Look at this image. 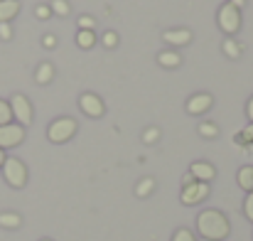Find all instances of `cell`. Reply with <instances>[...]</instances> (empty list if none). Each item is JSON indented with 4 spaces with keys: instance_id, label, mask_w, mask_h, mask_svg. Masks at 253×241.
<instances>
[{
    "instance_id": "1",
    "label": "cell",
    "mask_w": 253,
    "mask_h": 241,
    "mask_svg": "<svg viewBox=\"0 0 253 241\" xmlns=\"http://www.w3.org/2000/svg\"><path fill=\"white\" fill-rule=\"evenodd\" d=\"M197 232L207 241H224L231 234V224L219 209H204L197 217Z\"/></svg>"
},
{
    "instance_id": "2",
    "label": "cell",
    "mask_w": 253,
    "mask_h": 241,
    "mask_svg": "<svg viewBox=\"0 0 253 241\" xmlns=\"http://www.w3.org/2000/svg\"><path fill=\"white\" fill-rule=\"evenodd\" d=\"M0 170H2V177H5V182H7L10 187L22 190V187L27 185V167H25L22 160H17V158H5Z\"/></svg>"
},
{
    "instance_id": "3",
    "label": "cell",
    "mask_w": 253,
    "mask_h": 241,
    "mask_svg": "<svg viewBox=\"0 0 253 241\" xmlns=\"http://www.w3.org/2000/svg\"><path fill=\"white\" fill-rule=\"evenodd\" d=\"M77 128H79V126H77L74 118H57V121L49 123V128H47V138H49L52 143H67L69 138H74Z\"/></svg>"
},
{
    "instance_id": "4",
    "label": "cell",
    "mask_w": 253,
    "mask_h": 241,
    "mask_svg": "<svg viewBox=\"0 0 253 241\" xmlns=\"http://www.w3.org/2000/svg\"><path fill=\"white\" fill-rule=\"evenodd\" d=\"M216 20H219V27H221L226 35H236L239 27H241V12H239L234 5H229V2H224V5L219 7Z\"/></svg>"
},
{
    "instance_id": "5",
    "label": "cell",
    "mask_w": 253,
    "mask_h": 241,
    "mask_svg": "<svg viewBox=\"0 0 253 241\" xmlns=\"http://www.w3.org/2000/svg\"><path fill=\"white\" fill-rule=\"evenodd\" d=\"M7 103H10V108H12V118H15L22 128L32 123V103H30V98H27L25 94H15Z\"/></svg>"
},
{
    "instance_id": "6",
    "label": "cell",
    "mask_w": 253,
    "mask_h": 241,
    "mask_svg": "<svg viewBox=\"0 0 253 241\" xmlns=\"http://www.w3.org/2000/svg\"><path fill=\"white\" fill-rule=\"evenodd\" d=\"M25 141V128L20 123H7V126H0V150H7V148H15Z\"/></svg>"
},
{
    "instance_id": "7",
    "label": "cell",
    "mask_w": 253,
    "mask_h": 241,
    "mask_svg": "<svg viewBox=\"0 0 253 241\" xmlns=\"http://www.w3.org/2000/svg\"><path fill=\"white\" fill-rule=\"evenodd\" d=\"M207 194H209V185L207 182H192V185L182 187V204H187V207L199 204V202L207 199Z\"/></svg>"
},
{
    "instance_id": "8",
    "label": "cell",
    "mask_w": 253,
    "mask_h": 241,
    "mask_svg": "<svg viewBox=\"0 0 253 241\" xmlns=\"http://www.w3.org/2000/svg\"><path fill=\"white\" fill-rule=\"evenodd\" d=\"M79 108L84 111L88 118H101L103 116V101L96 96V94H82V98H79Z\"/></svg>"
},
{
    "instance_id": "9",
    "label": "cell",
    "mask_w": 253,
    "mask_h": 241,
    "mask_svg": "<svg viewBox=\"0 0 253 241\" xmlns=\"http://www.w3.org/2000/svg\"><path fill=\"white\" fill-rule=\"evenodd\" d=\"M189 172H192V177H194L197 182H207V185H209V182L216 177V170H214V165H211V162H204V160L192 162Z\"/></svg>"
},
{
    "instance_id": "10",
    "label": "cell",
    "mask_w": 253,
    "mask_h": 241,
    "mask_svg": "<svg viewBox=\"0 0 253 241\" xmlns=\"http://www.w3.org/2000/svg\"><path fill=\"white\" fill-rule=\"evenodd\" d=\"M211 96L209 94H194L189 101H187V111L192 113V116H202V113H207L209 108H211Z\"/></svg>"
},
{
    "instance_id": "11",
    "label": "cell",
    "mask_w": 253,
    "mask_h": 241,
    "mask_svg": "<svg viewBox=\"0 0 253 241\" xmlns=\"http://www.w3.org/2000/svg\"><path fill=\"white\" fill-rule=\"evenodd\" d=\"M163 40H165L168 45L182 47V45L192 42V30H165V32H163Z\"/></svg>"
},
{
    "instance_id": "12",
    "label": "cell",
    "mask_w": 253,
    "mask_h": 241,
    "mask_svg": "<svg viewBox=\"0 0 253 241\" xmlns=\"http://www.w3.org/2000/svg\"><path fill=\"white\" fill-rule=\"evenodd\" d=\"M158 64L165 67V69H177V67L182 64V57H179L174 49H165V52L158 54Z\"/></svg>"
},
{
    "instance_id": "13",
    "label": "cell",
    "mask_w": 253,
    "mask_h": 241,
    "mask_svg": "<svg viewBox=\"0 0 253 241\" xmlns=\"http://www.w3.org/2000/svg\"><path fill=\"white\" fill-rule=\"evenodd\" d=\"M17 12H20L17 0H0V22H10Z\"/></svg>"
},
{
    "instance_id": "14",
    "label": "cell",
    "mask_w": 253,
    "mask_h": 241,
    "mask_svg": "<svg viewBox=\"0 0 253 241\" xmlns=\"http://www.w3.org/2000/svg\"><path fill=\"white\" fill-rule=\"evenodd\" d=\"M236 180H239V187H241V190L253 192V165L241 167V170H239V175H236Z\"/></svg>"
},
{
    "instance_id": "15",
    "label": "cell",
    "mask_w": 253,
    "mask_h": 241,
    "mask_svg": "<svg viewBox=\"0 0 253 241\" xmlns=\"http://www.w3.org/2000/svg\"><path fill=\"white\" fill-rule=\"evenodd\" d=\"M52 79H54V67H52L49 62H42V64L35 69V81H37V84H49Z\"/></svg>"
},
{
    "instance_id": "16",
    "label": "cell",
    "mask_w": 253,
    "mask_h": 241,
    "mask_svg": "<svg viewBox=\"0 0 253 241\" xmlns=\"http://www.w3.org/2000/svg\"><path fill=\"white\" fill-rule=\"evenodd\" d=\"M22 217L17 212H0V227L2 229H20Z\"/></svg>"
},
{
    "instance_id": "17",
    "label": "cell",
    "mask_w": 253,
    "mask_h": 241,
    "mask_svg": "<svg viewBox=\"0 0 253 241\" xmlns=\"http://www.w3.org/2000/svg\"><path fill=\"white\" fill-rule=\"evenodd\" d=\"M77 45H79L82 49H91V47L96 45V32H93V30H79Z\"/></svg>"
},
{
    "instance_id": "18",
    "label": "cell",
    "mask_w": 253,
    "mask_h": 241,
    "mask_svg": "<svg viewBox=\"0 0 253 241\" xmlns=\"http://www.w3.org/2000/svg\"><path fill=\"white\" fill-rule=\"evenodd\" d=\"M221 49H224V54H226V57H231V59H239V57H241V45H239L236 40H231V37H226V40H224Z\"/></svg>"
},
{
    "instance_id": "19",
    "label": "cell",
    "mask_w": 253,
    "mask_h": 241,
    "mask_svg": "<svg viewBox=\"0 0 253 241\" xmlns=\"http://www.w3.org/2000/svg\"><path fill=\"white\" fill-rule=\"evenodd\" d=\"M153 190H155V180H153V177H143V180L138 182V187H135V194H138V197H148Z\"/></svg>"
},
{
    "instance_id": "20",
    "label": "cell",
    "mask_w": 253,
    "mask_h": 241,
    "mask_svg": "<svg viewBox=\"0 0 253 241\" xmlns=\"http://www.w3.org/2000/svg\"><path fill=\"white\" fill-rule=\"evenodd\" d=\"M49 7H52V15H59V17H67L69 15V2L67 0H52Z\"/></svg>"
},
{
    "instance_id": "21",
    "label": "cell",
    "mask_w": 253,
    "mask_h": 241,
    "mask_svg": "<svg viewBox=\"0 0 253 241\" xmlns=\"http://www.w3.org/2000/svg\"><path fill=\"white\" fill-rule=\"evenodd\" d=\"M7 123H12V108L7 101L0 98V126H7Z\"/></svg>"
},
{
    "instance_id": "22",
    "label": "cell",
    "mask_w": 253,
    "mask_h": 241,
    "mask_svg": "<svg viewBox=\"0 0 253 241\" xmlns=\"http://www.w3.org/2000/svg\"><path fill=\"white\" fill-rule=\"evenodd\" d=\"M199 136H204V138H216V136H219V128H216L214 123L204 121V123H199Z\"/></svg>"
},
{
    "instance_id": "23",
    "label": "cell",
    "mask_w": 253,
    "mask_h": 241,
    "mask_svg": "<svg viewBox=\"0 0 253 241\" xmlns=\"http://www.w3.org/2000/svg\"><path fill=\"white\" fill-rule=\"evenodd\" d=\"M236 143H241V145L253 143V123H249V126L244 128V133H239V136H236Z\"/></svg>"
},
{
    "instance_id": "24",
    "label": "cell",
    "mask_w": 253,
    "mask_h": 241,
    "mask_svg": "<svg viewBox=\"0 0 253 241\" xmlns=\"http://www.w3.org/2000/svg\"><path fill=\"white\" fill-rule=\"evenodd\" d=\"M35 17H37V20H49V17H52V7L44 5V2H40V5L35 7Z\"/></svg>"
},
{
    "instance_id": "25",
    "label": "cell",
    "mask_w": 253,
    "mask_h": 241,
    "mask_svg": "<svg viewBox=\"0 0 253 241\" xmlns=\"http://www.w3.org/2000/svg\"><path fill=\"white\" fill-rule=\"evenodd\" d=\"M116 45H118V35H116L113 30H108V32L103 35V47H106V49H113Z\"/></svg>"
},
{
    "instance_id": "26",
    "label": "cell",
    "mask_w": 253,
    "mask_h": 241,
    "mask_svg": "<svg viewBox=\"0 0 253 241\" xmlns=\"http://www.w3.org/2000/svg\"><path fill=\"white\" fill-rule=\"evenodd\" d=\"M79 30H96V20L91 15H82L79 17Z\"/></svg>"
},
{
    "instance_id": "27",
    "label": "cell",
    "mask_w": 253,
    "mask_h": 241,
    "mask_svg": "<svg viewBox=\"0 0 253 241\" xmlns=\"http://www.w3.org/2000/svg\"><path fill=\"white\" fill-rule=\"evenodd\" d=\"M244 214H246V219L253 222V192L246 194V202H244Z\"/></svg>"
},
{
    "instance_id": "28",
    "label": "cell",
    "mask_w": 253,
    "mask_h": 241,
    "mask_svg": "<svg viewBox=\"0 0 253 241\" xmlns=\"http://www.w3.org/2000/svg\"><path fill=\"white\" fill-rule=\"evenodd\" d=\"M172 241H197V239H194V234L189 229H177V234L172 237Z\"/></svg>"
},
{
    "instance_id": "29",
    "label": "cell",
    "mask_w": 253,
    "mask_h": 241,
    "mask_svg": "<svg viewBox=\"0 0 253 241\" xmlns=\"http://www.w3.org/2000/svg\"><path fill=\"white\" fill-rule=\"evenodd\" d=\"M158 138H160V131H158V128H148V131L143 133V141H145V143H155Z\"/></svg>"
},
{
    "instance_id": "30",
    "label": "cell",
    "mask_w": 253,
    "mask_h": 241,
    "mask_svg": "<svg viewBox=\"0 0 253 241\" xmlns=\"http://www.w3.org/2000/svg\"><path fill=\"white\" fill-rule=\"evenodd\" d=\"M0 40H12V27H10V22H0Z\"/></svg>"
},
{
    "instance_id": "31",
    "label": "cell",
    "mask_w": 253,
    "mask_h": 241,
    "mask_svg": "<svg viewBox=\"0 0 253 241\" xmlns=\"http://www.w3.org/2000/svg\"><path fill=\"white\" fill-rule=\"evenodd\" d=\"M42 45H44L47 49H54V47H57V37H54V35H44V37H42Z\"/></svg>"
},
{
    "instance_id": "32",
    "label": "cell",
    "mask_w": 253,
    "mask_h": 241,
    "mask_svg": "<svg viewBox=\"0 0 253 241\" xmlns=\"http://www.w3.org/2000/svg\"><path fill=\"white\" fill-rule=\"evenodd\" d=\"M192 182H197V180L192 177V172H187V175L182 177V187H187V185H192Z\"/></svg>"
},
{
    "instance_id": "33",
    "label": "cell",
    "mask_w": 253,
    "mask_h": 241,
    "mask_svg": "<svg viewBox=\"0 0 253 241\" xmlns=\"http://www.w3.org/2000/svg\"><path fill=\"white\" fill-rule=\"evenodd\" d=\"M246 113H249V121L253 123V96L249 98V106H246Z\"/></svg>"
},
{
    "instance_id": "34",
    "label": "cell",
    "mask_w": 253,
    "mask_h": 241,
    "mask_svg": "<svg viewBox=\"0 0 253 241\" xmlns=\"http://www.w3.org/2000/svg\"><path fill=\"white\" fill-rule=\"evenodd\" d=\"M244 2H246V0H229V5H234L236 10H241V7H244Z\"/></svg>"
},
{
    "instance_id": "35",
    "label": "cell",
    "mask_w": 253,
    "mask_h": 241,
    "mask_svg": "<svg viewBox=\"0 0 253 241\" xmlns=\"http://www.w3.org/2000/svg\"><path fill=\"white\" fill-rule=\"evenodd\" d=\"M2 162H5V150H0V167H2Z\"/></svg>"
},
{
    "instance_id": "36",
    "label": "cell",
    "mask_w": 253,
    "mask_h": 241,
    "mask_svg": "<svg viewBox=\"0 0 253 241\" xmlns=\"http://www.w3.org/2000/svg\"><path fill=\"white\" fill-rule=\"evenodd\" d=\"M42 241H52V239H42Z\"/></svg>"
},
{
    "instance_id": "37",
    "label": "cell",
    "mask_w": 253,
    "mask_h": 241,
    "mask_svg": "<svg viewBox=\"0 0 253 241\" xmlns=\"http://www.w3.org/2000/svg\"><path fill=\"white\" fill-rule=\"evenodd\" d=\"M202 241H207V239H202Z\"/></svg>"
}]
</instances>
